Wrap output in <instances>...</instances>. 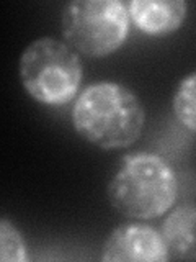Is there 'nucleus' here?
<instances>
[{"mask_svg": "<svg viewBox=\"0 0 196 262\" xmlns=\"http://www.w3.org/2000/svg\"><path fill=\"white\" fill-rule=\"evenodd\" d=\"M144 121L145 113L137 95L116 82L88 85L72 106L74 129L102 149H119L136 143Z\"/></svg>", "mask_w": 196, "mask_h": 262, "instance_id": "f257e3e1", "label": "nucleus"}, {"mask_svg": "<svg viewBox=\"0 0 196 262\" xmlns=\"http://www.w3.org/2000/svg\"><path fill=\"white\" fill-rule=\"evenodd\" d=\"M178 182L174 169L149 152L128 156L110 180L106 195L122 216L152 220L168 211L177 200Z\"/></svg>", "mask_w": 196, "mask_h": 262, "instance_id": "f03ea898", "label": "nucleus"}, {"mask_svg": "<svg viewBox=\"0 0 196 262\" xmlns=\"http://www.w3.org/2000/svg\"><path fill=\"white\" fill-rule=\"evenodd\" d=\"M23 89L36 102L59 106L77 95L82 61L61 39L43 36L27 46L18 64Z\"/></svg>", "mask_w": 196, "mask_h": 262, "instance_id": "7ed1b4c3", "label": "nucleus"}, {"mask_svg": "<svg viewBox=\"0 0 196 262\" xmlns=\"http://www.w3.org/2000/svg\"><path fill=\"white\" fill-rule=\"evenodd\" d=\"M61 23L69 48L88 57H103L125 43L129 15L119 0H74L64 7Z\"/></svg>", "mask_w": 196, "mask_h": 262, "instance_id": "20e7f679", "label": "nucleus"}, {"mask_svg": "<svg viewBox=\"0 0 196 262\" xmlns=\"http://www.w3.org/2000/svg\"><path fill=\"white\" fill-rule=\"evenodd\" d=\"M168 249L162 234L147 225H125L113 229L103 244L106 262H165Z\"/></svg>", "mask_w": 196, "mask_h": 262, "instance_id": "39448f33", "label": "nucleus"}, {"mask_svg": "<svg viewBox=\"0 0 196 262\" xmlns=\"http://www.w3.org/2000/svg\"><path fill=\"white\" fill-rule=\"evenodd\" d=\"M188 5L183 0H133L128 15L136 27L152 36H163L180 28Z\"/></svg>", "mask_w": 196, "mask_h": 262, "instance_id": "423d86ee", "label": "nucleus"}, {"mask_svg": "<svg viewBox=\"0 0 196 262\" xmlns=\"http://www.w3.org/2000/svg\"><path fill=\"white\" fill-rule=\"evenodd\" d=\"M194 221L193 205H180L167 216L162 225V237L168 252L182 259H194Z\"/></svg>", "mask_w": 196, "mask_h": 262, "instance_id": "0eeeda50", "label": "nucleus"}, {"mask_svg": "<svg viewBox=\"0 0 196 262\" xmlns=\"http://www.w3.org/2000/svg\"><path fill=\"white\" fill-rule=\"evenodd\" d=\"M194 85H196V74L191 72L186 76L175 92L174 97V112L178 121L190 131L194 133L196 129V112H194Z\"/></svg>", "mask_w": 196, "mask_h": 262, "instance_id": "6e6552de", "label": "nucleus"}, {"mask_svg": "<svg viewBox=\"0 0 196 262\" xmlns=\"http://www.w3.org/2000/svg\"><path fill=\"white\" fill-rule=\"evenodd\" d=\"M27 244L21 233L8 220L0 218V262H24Z\"/></svg>", "mask_w": 196, "mask_h": 262, "instance_id": "1a4fd4ad", "label": "nucleus"}]
</instances>
